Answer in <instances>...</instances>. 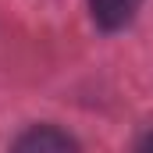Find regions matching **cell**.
<instances>
[{
    "mask_svg": "<svg viewBox=\"0 0 153 153\" xmlns=\"http://www.w3.org/2000/svg\"><path fill=\"white\" fill-rule=\"evenodd\" d=\"M139 4L143 0H89V11H93V22L103 32H117L135 18Z\"/></svg>",
    "mask_w": 153,
    "mask_h": 153,
    "instance_id": "2",
    "label": "cell"
},
{
    "mask_svg": "<svg viewBox=\"0 0 153 153\" xmlns=\"http://www.w3.org/2000/svg\"><path fill=\"white\" fill-rule=\"evenodd\" d=\"M11 153H82V150H78L75 135H68L64 128H57V125H32L11 143Z\"/></svg>",
    "mask_w": 153,
    "mask_h": 153,
    "instance_id": "1",
    "label": "cell"
},
{
    "mask_svg": "<svg viewBox=\"0 0 153 153\" xmlns=\"http://www.w3.org/2000/svg\"><path fill=\"white\" fill-rule=\"evenodd\" d=\"M135 153H153V132H146V135L135 143Z\"/></svg>",
    "mask_w": 153,
    "mask_h": 153,
    "instance_id": "3",
    "label": "cell"
}]
</instances>
